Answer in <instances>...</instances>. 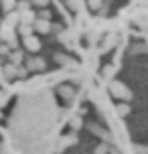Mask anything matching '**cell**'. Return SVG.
I'll list each match as a JSON object with an SVG mask.
<instances>
[{
    "instance_id": "1",
    "label": "cell",
    "mask_w": 148,
    "mask_h": 154,
    "mask_svg": "<svg viewBox=\"0 0 148 154\" xmlns=\"http://www.w3.org/2000/svg\"><path fill=\"white\" fill-rule=\"evenodd\" d=\"M109 91H112V95H116V97H120V100H132V91L126 87L124 83H120V81H114V83L109 85Z\"/></svg>"
},
{
    "instance_id": "2",
    "label": "cell",
    "mask_w": 148,
    "mask_h": 154,
    "mask_svg": "<svg viewBox=\"0 0 148 154\" xmlns=\"http://www.w3.org/2000/svg\"><path fill=\"white\" fill-rule=\"evenodd\" d=\"M26 65H29V71H45L47 69V63L43 61L41 57H32V59H29Z\"/></svg>"
},
{
    "instance_id": "3",
    "label": "cell",
    "mask_w": 148,
    "mask_h": 154,
    "mask_svg": "<svg viewBox=\"0 0 148 154\" xmlns=\"http://www.w3.org/2000/svg\"><path fill=\"white\" fill-rule=\"evenodd\" d=\"M32 29H35V31H39V32H45V35H47V32L51 31L53 26H51V23H49V20H43V18H35V23H32Z\"/></svg>"
},
{
    "instance_id": "4",
    "label": "cell",
    "mask_w": 148,
    "mask_h": 154,
    "mask_svg": "<svg viewBox=\"0 0 148 154\" xmlns=\"http://www.w3.org/2000/svg\"><path fill=\"white\" fill-rule=\"evenodd\" d=\"M24 47H26L31 53H37V51L41 49V41L37 37H32V35L31 37H24Z\"/></svg>"
},
{
    "instance_id": "5",
    "label": "cell",
    "mask_w": 148,
    "mask_h": 154,
    "mask_svg": "<svg viewBox=\"0 0 148 154\" xmlns=\"http://www.w3.org/2000/svg\"><path fill=\"white\" fill-rule=\"evenodd\" d=\"M59 93H61L65 100H71V97L75 95V89H73V87H69V85H61V87H59Z\"/></svg>"
},
{
    "instance_id": "6",
    "label": "cell",
    "mask_w": 148,
    "mask_h": 154,
    "mask_svg": "<svg viewBox=\"0 0 148 154\" xmlns=\"http://www.w3.org/2000/svg\"><path fill=\"white\" fill-rule=\"evenodd\" d=\"M20 16H23V18H20V24H32L35 23V14H32L31 10H24Z\"/></svg>"
},
{
    "instance_id": "7",
    "label": "cell",
    "mask_w": 148,
    "mask_h": 154,
    "mask_svg": "<svg viewBox=\"0 0 148 154\" xmlns=\"http://www.w3.org/2000/svg\"><path fill=\"white\" fill-rule=\"evenodd\" d=\"M55 59L59 63H63V65H67V67H75V61L73 59H69V57H63V55H55Z\"/></svg>"
},
{
    "instance_id": "8",
    "label": "cell",
    "mask_w": 148,
    "mask_h": 154,
    "mask_svg": "<svg viewBox=\"0 0 148 154\" xmlns=\"http://www.w3.org/2000/svg\"><path fill=\"white\" fill-rule=\"evenodd\" d=\"M18 32H20L23 37H31V32H32V24H18Z\"/></svg>"
},
{
    "instance_id": "9",
    "label": "cell",
    "mask_w": 148,
    "mask_h": 154,
    "mask_svg": "<svg viewBox=\"0 0 148 154\" xmlns=\"http://www.w3.org/2000/svg\"><path fill=\"white\" fill-rule=\"evenodd\" d=\"M0 4H2V8H4V12H10V10L16 6V0H2Z\"/></svg>"
},
{
    "instance_id": "10",
    "label": "cell",
    "mask_w": 148,
    "mask_h": 154,
    "mask_svg": "<svg viewBox=\"0 0 148 154\" xmlns=\"http://www.w3.org/2000/svg\"><path fill=\"white\" fill-rule=\"evenodd\" d=\"M101 4H103V0H87V6L91 10H101Z\"/></svg>"
},
{
    "instance_id": "11",
    "label": "cell",
    "mask_w": 148,
    "mask_h": 154,
    "mask_svg": "<svg viewBox=\"0 0 148 154\" xmlns=\"http://www.w3.org/2000/svg\"><path fill=\"white\" fill-rule=\"evenodd\" d=\"M116 112H118V116H122V118H124V116L130 114V108L124 106V103H120V106H116Z\"/></svg>"
},
{
    "instance_id": "12",
    "label": "cell",
    "mask_w": 148,
    "mask_h": 154,
    "mask_svg": "<svg viewBox=\"0 0 148 154\" xmlns=\"http://www.w3.org/2000/svg\"><path fill=\"white\" fill-rule=\"evenodd\" d=\"M10 61H12V65H18V63L23 61V53L20 51H14V53L10 55Z\"/></svg>"
},
{
    "instance_id": "13",
    "label": "cell",
    "mask_w": 148,
    "mask_h": 154,
    "mask_svg": "<svg viewBox=\"0 0 148 154\" xmlns=\"http://www.w3.org/2000/svg\"><path fill=\"white\" fill-rule=\"evenodd\" d=\"M114 41H116V35H109V37L106 38V43H103V49H101V51H108L109 47H112V43H114Z\"/></svg>"
},
{
    "instance_id": "14",
    "label": "cell",
    "mask_w": 148,
    "mask_h": 154,
    "mask_svg": "<svg viewBox=\"0 0 148 154\" xmlns=\"http://www.w3.org/2000/svg\"><path fill=\"white\" fill-rule=\"evenodd\" d=\"M94 154H108V146H106V144H100V146L95 148Z\"/></svg>"
},
{
    "instance_id": "15",
    "label": "cell",
    "mask_w": 148,
    "mask_h": 154,
    "mask_svg": "<svg viewBox=\"0 0 148 154\" xmlns=\"http://www.w3.org/2000/svg\"><path fill=\"white\" fill-rule=\"evenodd\" d=\"M32 4L35 6H41V8H45L49 4V0H32Z\"/></svg>"
},
{
    "instance_id": "16",
    "label": "cell",
    "mask_w": 148,
    "mask_h": 154,
    "mask_svg": "<svg viewBox=\"0 0 148 154\" xmlns=\"http://www.w3.org/2000/svg\"><path fill=\"white\" fill-rule=\"evenodd\" d=\"M18 8H20V12H24V10H29V8H31V4H29V2H20Z\"/></svg>"
},
{
    "instance_id": "17",
    "label": "cell",
    "mask_w": 148,
    "mask_h": 154,
    "mask_svg": "<svg viewBox=\"0 0 148 154\" xmlns=\"http://www.w3.org/2000/svg\"><path fill=\"white\" fill-rule=\"evenodd\" d=\"M41 18H43V20H49V18H51V14H49V12H47V10H43V12H41Z\"/></svg>"
},
{
    "instance_id": "18",
    "label": "cell",
    "mask_w": 148,
    "mask_h": 154,
    "mask_svg": "<svg viewBox=\"0 0 148 154\" xmlns=\"http://www.w3.org/2000/svg\"><path fill=\"white\" fill-rule=\"evenodd\" d=\"M0 55H8V45H0Z\"/></svg>"
}]
</instances>
